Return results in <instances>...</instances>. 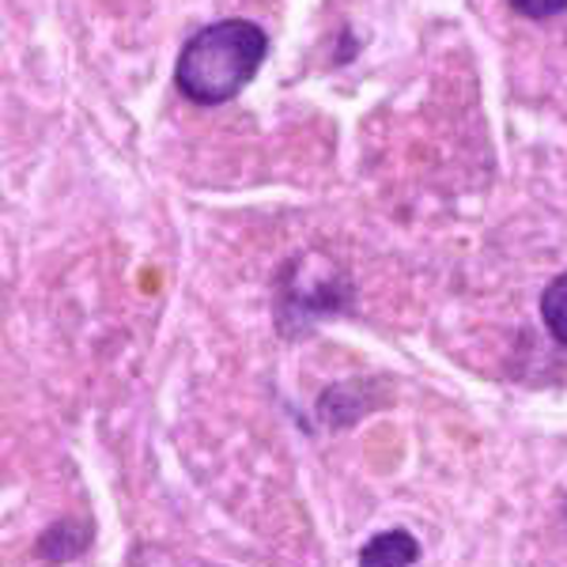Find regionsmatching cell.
Wrapping results in <instances>:
<instances>
[{
  "label": "cell",
  "instance_id": "277c9868",
  "mask_svg": "<svg viewBox=\"0 0 567 567\" xmlns=\"http://www.w3.org/2000/svg\"><path fill=\"white\" fill-rule=\"evenodd\" d=\"M523 20H553V16L567 12V0H507Z\"/></svg>",
  "mask_w": 567,
  "mask_h": 567
},
{
  "label": "cell",
  "instance_id": "7a4b0ae2",
  "mask_svg": "<svg viewBox=\"0 0 567 567\" xmlns=\"http://www.w3.org/2000/svg\"><path fill=\"white\" fill-rule=\"evenodd\" d=\"M420 556V545L409 529H386L371 537L360 553V567H413Z\"/></svg>",
  "mask_w": 567,
  "mask_h": 567
},
{
  "label": "cell",
  "instance_id": "3957f363",
  "mask_svg": "<svg viewBox=\"0 0 567 567\" xmlns=\"http://www.w3.org/2000/svg\"><path fill=\"white\" fill-rule=\"evenodd\" d=\"M542 322L560 344H567V272L542 291Z\"/></svg>",
  "mask_w": 567,
  "mask_h": 567
},
{
  "label": "cell",
  "instance_id": "6da1fadb",
  "mask_svg": "<svg viewBox=\"0 0 567 567\" xmlns=\"http://www.w3.org/2000/svg\"><path fill=\"white\" fill-rule=\"evenodd\" d=\"M265 53H269V39H265L258 23L250 20L208 23L182 45L175 84L197 106L231 103L258 76Z\"/></svg>",
  "mask_w": 567,
  "mask_h": 567
}]
</instances>
